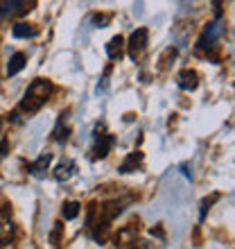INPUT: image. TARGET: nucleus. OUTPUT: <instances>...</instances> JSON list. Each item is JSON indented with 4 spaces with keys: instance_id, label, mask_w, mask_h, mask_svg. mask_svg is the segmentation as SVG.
<instances>
[{
    "instance_id": "f3484780",
    "label": "nucleus",
    "mask_w": 235,
    "mask_h": 249,
    "mask_svg": "<svg viewBox=\"0 0 235 249\" xmlns=\"http://www.w3.org/2000/svg\"><path fill=\"white\" fill-rule=\"evenodd\" d=\"M134 249H154V247H150V243H134Z\"/></svg>"
},
{
    "instance_id": "9d476101",
    "label": "nucleus",
    "mask_w": 235,
    "mask_h": 249,
    "mask_svg": "<svg viewBox=\"0 0 235 249\" xmlns=\"http://www.w3.org/2000/svg\"><path fill=\"white\" fill-rule=\"evenodd\" d=\"M50 161H52V154H48V152H46V154H41V157L32 163V172L36 175V177H41V175H43V172L48 170Z\"/></svg>"
},
{
    "instance_id": "6e6552de",
    "label": "nucleus",
    "mask_w": 235,
    "mask_h": 249,
    "mask_svg": "<svg viewBox=\"0 0 235 249\" xmlns=\"http://www.w3.org/2000/svg\"><path fill=\"white\" fill-rule=\"evenodd\" d=\"M122 48H124L122 36H113V39L109 41V46H106V54H109L111 59H120V57H122Z\"/></svg>"
},
{
    "instance_id": "39448f33",
    "label": "nucleus",
    "mask_w": 235,
    "mask_h": 249,
    "mask_svg": "<svg viewBox=\"0 0 235 249\" xmlns=\"http://www.w3.org/2000/svg\"><path fill=\"white\" fill-rule=\"evenodd\" d=\"M176 82H179V86H181L183 91H195L197 84H199V75H197L195 71H181L179 72V77H176Z\"/></svg>"
},
{
    "instance_id": "7ed1b4c3",
    "label": "nucleus",
    "mask_w": 235,
    "mask_h": 249,
    "mask_svg": "<svg viewBox=\"0 0 235 249\" xmlns=\"http://www.w3.org/2000/svg\"><path fill=\"white\" fill-rule=\"evenodd\" d=\"M14 238V222L7 206H0V243H9Z\"/></svg>"
},
{
    "instance_id": "f257e3e1",
    "label": "nucleus",
    "mask_w": 235,
    "mask_h": 249,
    "mask_svg": "<svg viewBox=\"0 0 235 249\" xmlns=\"http://www.w3.org/2000/svg\"><path fill=\"white\" fill-rule=\"evenodd\" d=\"M52 93V84L48 79H34L32 84L27 86L25 95H23V102H20V109L23 111H36L48 102Z\"/></svg>"
},
{
    "instance_id": "1a4fd4ad",
    "label": "nucleus",
    "mask_w": 235,
    "mask_h": 249,
    "mask_svg": "<svg viewBox=\"0 0 235 249\" xmlns=\"http://www.w3.org/2000/svg\"><path fill=\"white\" fill-rule=\"evenodd\" d=\"M136 231L138 229H134V224H129V227H124V229L118 233L116 240L120 245H134V243H136Z\"/></svg>"
},
{
    "instance_id": "20e7f679",
    "label": "nucleus",
    "mask_w": 235,
    "mask_h": 249,
    "mask_svg": "<svg viewBox=\"0 0 235 249\" xmlns=\"http://www.w3.org/2000/svg\"><path fill=\"white\" fill-rule=\"evenodd\" d=\"M27 2H23V0H9V2H0V16L2 18H12V16H18V14H25L30 12L27 9Z\"/></svg>"
},
{
    "instance_id": "dca6fc26",
    "label": "nucleus",
    "mask_w": 235,
    "mask_h": 249,
    "mask_svg": "<svg viewBox=\"0 0 235 249\" xmlns=\"http://www.w3.org/2000/svg\"><path fill=\"white\" fill-rule=\"evenodd\" d=\"M7 150H9V143H7V141H0V159L5 157Z\"/></svg>"
},
{
    "instance_id": "ddd939ff",
    "label": "nucleus",
    "mask_w": 235,
    "mask_h": 249,
    "mask_svg": "<svg viewBox=\"0 0 235 249\" xmlns=\"http://www.w3.org/2000/svg\"><path fill=\"white\" fill-rule=\"evenodd\" d=\"M34 34H36V30H34L32 25H23V23H20V25L14 27V36H18V39H25V36H34Z\"/></svg>"
},
{
    "instance_id": "4468645a",
    "label": "nucleus",
    "mask_w": 235,
    "mask_h": 249,
    "mask_svg": "<svg viewBox=\"0 0 235 249\" xmlns=\"http://www.w3.org/2000/svg\"><path fill=\"white\" fill-rule=\"evenodd\" d=\"M77 213H79V204L77 202H68L64 206V217L66 220H72V217H77Z\"/></svg>"
},
{
    "instance_id": "0eeeda50",
    "label": "nucleus",
    "mask_w": 235,
    "mask_h": 249,
    "mask_svg": "<svg viewBox=\"0 0 235 249\" xmlns=\"http://www.w3.org/2000/svg\"><path fill=\"white\" fill-rule=\"evenodd\" d=\"M77 170V165L72 163V161H64L61 165H57V170H54V179L57 181H66V179L72 177V172Z\"/></svg>"
},
{
    "instance_id": "f8f14e48",
    "label": "nucleus",
    "mask_w": 235,
    "mask_h": 249,
    "mask_svg": "<svg viewBox=\"0 0 235 249\" xmlns=\"http://www.w3.org/2000/svg\"><path fill=\"white\" fill-rule=\"evenodd\" d=\"M23 66H25V54L16 53L12 59H9V64H7V75H16L18 71H23Z\"/></svg>"
},
{
    "instance_id": "2eb2a0df",
    "label": "nucleus",
    "mask_w": 235,
    "mask_h": 249,
    "mask_svg": "<svg viewBox=\"0 0 235 249\" xmlns=\"http://www.w3.org/2000/svg\"><path fill=\"white\" fill-rule=\"evenodd\" d=\"M59 231H61V224H54V233H52V245L54 247H59Z\"/></svg>"
},
{
    "instance_id": "9b49d317",
    "label": "nucleus",
    "mask_w": 235,
    "mask_h": 249,
    "mask_svg": "<svg viewBox=\"0 0 235 249\" xmlns=\"http://www.w3.org/2000/svg\"><path fill=\"white\" fill-rule=\"evenodd\" d=\"M140 163H143V154H140V152H131L129 157H127V161L120 165V172H131L134 168H138Z\"/></svg>"
},
{
    "instance_id": "a211bd4d",
    "label": "nucleus",
    "mask_w": 235,
    "mask_h": 249,
    "mask_svg": "<svg viewBox=\"0 0 235 249\" xmlns=\"http://www.w3.org/2000/svg\"><path fill=\"white\" fill-rule=\"evenodd\" d=\"M0 131H2V120H0Z\"/></svg>"
},
{
    "instance_id": "423d86ee",
    "label": "nucleus",
    "mask_w": 235,
    "mask_h": 249,
    "mask_svg": "<svg viewBox=\"0 0 235 249\" xmlns=\"http://www.w3.org/2000/svg\"><path fill=\"white\" fill-rule=\"evenodd\" d=\"M113 145V138L109 136V134H104V136H95V150H93V157L95 159H102L109 154V150H111Z\"/></svg>"
},
{
    "instance_id": "f03ea898",
    "label": "nucleus",
    "mask_w": 235,
    "mask_h": 249,
    "mask_svg": "<svg viewBox=\"0 0 235 249\" xmlns=\"http://www.w3.org/2000/svg\"><path fill=\"white\" fill-rule=\"evenodd\" d=\"M147 39H150V34H147V30H145V27L136 30V32L129 36V53H131V57H134V59H136V57H140V54L145 53V48H147Z\"/></svg>"
}]
</instances>
